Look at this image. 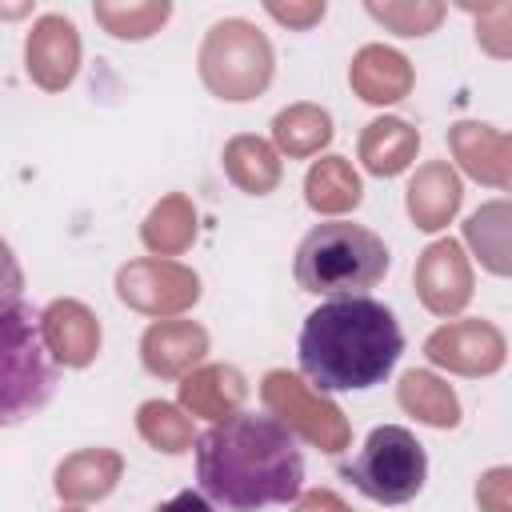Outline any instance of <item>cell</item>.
I'll use <instances>...</instances> for the list:
<instances>
[{
	"label": "cell",
	"mask_w": 512,
	"mask_h": 512,
	"mask_svg": "<svg viewBox=\"0 0 512 512\" xmlns=\"http://www.w3.org/2000/svg\"><path fill=\"white\" fill-rule=\"evenodd\" d=\"M196 492L224 512L292 504L304 488V444L272 412L240 408L208 424L196 444Z\"/></svg>",
	"instance_id": "obj_1"
},
{
	"label": "cell",
	"mask_w": 512,
	"mask_h": 512,
	"mask_svg": "<svg viewBox=\"0 0 512 512\" xmlns=\"http://www.w3.org/2000/svg\"><path fill=\"white\" fill-rule=\"evenodd\" d=\"M404 352L400 320L372 296H340L312 308L296 336V364L320 392H364L392 376Z\"/></svg>",
	"instance_id": "obj_2"
},
{
	"label": "cell",
	"mask_w": 512,
	"mask_h": 512,
	"mask_svg": "<svg viewBox=\"0 0 512 512\" xmlns=\"http://www.w3.org/2000/svg\"><path fill=\"white\" fill-rule=\"evenodd\" d=\"M296 284L312 296L340 300V296H368L388 272L384 240L352 220H320L296 244Z\"/></svg>",
	"instance_id": "obj_3"
},
{
	"label": "cell",
	"mask_w": 512,
	"mask_h": 512,
	"mask_svg": "<svg viewBox=\"0 0 512 512\" xmlns=\"http://www.w3.org/2000/svg\"><path fill=\"white\" fill-rule=\"evenodd\" d=\"M60 384L56 352L36 304L20 300L0 312V424H20L48 408Z\"/></svg>",
	"instance_id": "obj_4"
},
{
	"label": "cell",
	"mask_w": 512,
	"mask_h": 512,
	"mask_svg": "<svg viewBox=\"0 0 512 512\" xmlns=\"http://www.w3.org/2000/svg\"><path fill=\"white\" fill-rule=\"evenodd\" d=\"M340 476L372 504L396 508L420 496L428 480V452L408 428L380 424L368 432L352 460H340Z\"/></svg>",
	"instance_id": "obj_5"
},
{
	"label": "cell",
	"mask_w": 512,
	"mask_h": 512,
	"mask_svg": "<svg viewBox=\"0 0 512 512\" xmlns=\"http://www.w3.org/2000/svg\"><path fill=\"white\" fill-rule=\"evenodd\" d=\"M24 300V268L12 252V244L0 236V312Z\"/></svg>",
	"instance_id": "obj_6"
},
{
	"label": "cell",
	"mask_w": 512,
	"mask_h": 512,
	"mask_svg": "<svg viewBox=\"0 0 512 512\" xmlns=\"http://www.w3.org/2000/svg\"><path fill=\"white\" fill-rule=\"evenodd\" d=\"M156 512H216L200 492H192V488H184V492H176L168 504H160Z\"/></svg>",
	"instance_id": "obj_7"
}]
</instances>
